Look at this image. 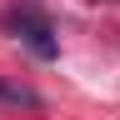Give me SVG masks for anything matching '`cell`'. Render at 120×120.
<instances>
[{"label":"cell","instance_id":"6da1fadb","mask_svg":"<svg viewBox=\"0 0 120 120\" xmlns=\"http://www.w3.org/2000/svg\"><path fill=\"white\" fill-rule=\"evenodd\" d=\"M15 30L25 35V45H30L35 55L55 60V40H50V25H45V20H40L35 10H20V15H15Z\"/></svg>","mask_w":120,"mask_h":120},{"label":"cell","instance_id":"7a4b0ae2","mask_svg":"<svg viewBox=\"0 0 120 120\" xmlns=\"http://www.w3.org/2000/svg\"><path fill=\"white\" fill-rule=\"evenodd\" d=\"M0 95H5V100H15V105H35V95H30L25 85H0Z\"/></svg>","mask_w":120,"mask_h":120}]
</instances>
